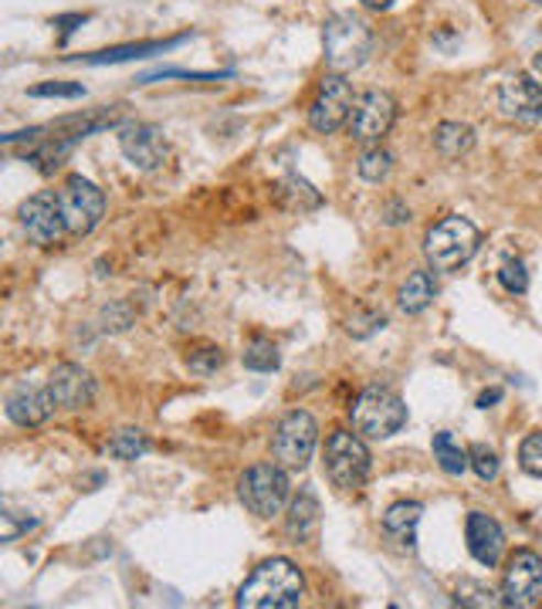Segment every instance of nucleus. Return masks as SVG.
I'll list each match as a JSON object with an SVG mask.
<instances>
[{
  "instance_id": "nucleus-17",
  "label": "nucleus",
  "mask_w": 542,
  "mask_h": 609,
  "mask_svg": "<svg viewBox=\"0 0 542 609\" xmlns=\"http://www.w3.org/2000/svg\"><path fill=\"white\" fill-rule=\"evenodd\" d=\"M55 410L58 406H55L48 387L37 390V387L21 383V387H14L8 393V416L14 420L18 427H41V424H48Z\"/></svg>"
},
{
  "instance_id": "nucleus-16",
  "label": "nucleus",
  "mask_w": 542,
  "mask_h": 609,
  "mask_svg": "<svg viewBox=\"0 0 542 609\" xmlns=\"http://www.w3.org/2000/svg\"><path fill=\"white\" fill-rule=\"evenodd\" d=\"M465 539H468V552L475 562H481V566H488V569L499 566V558L506 552V532L491 514L471 511L468 522H465Z\"/></svg>"
},
{
  "instance_id": "nucleus-11",
  "label": "nucleus",
  "mask_w": 542,
  "mask_h": 609,
  "mask_svg": "<svg viewBox=\"0 0 542 609\" xmlns=\"http://www.w3.org/2000/svg\"><path fill=\"white\" fill-rule=\"evenodd\" d=\"M393 119H397L393 96H387V91H380V88H370L353 106L349 132H353L356 143H380V139L390 132Z\"/></svg>"
},
{
  "instance_id": "nucleus-8",
  "label": "nucleus",
  "mask_w": 542,
  "mask_h": 609,
  "mask_svg": "<svg viewBox=\"0 0 542 609\" xmlns=\"http://www.w3.org/2000/svg\"><path fill=\"white\" fill-rule=\"evenodd\" d=\"M58 204H62V214H65V224H68V233L72 238H82V233H93L106 214V197L102 191L93 183V180H85L78 173H72L65 183H62V191H58Z\"/></svg>"
},
{
  "instance_id": "nucleus-24",
  "label": "nucleus",
  "mask_w": 542,
  "mask_h": 609,
  "mask_svg": "<svg viewBox=\"0 0 542 609\" xmlns=\"http://www.w3.org/2000/svg\"><path fill=\"white\" fill-rule=\"evenodd\" d=\"M356 170H359V176H364V180L380 183V180H387V176H390V170H393V156H390L383 146H373V150H367L364 156H359Z\"/></svg>"
},
{
  "instance_id": "nucleus-13",
  "label": "nucleus",
  "mask_w": 542,
  "mask_h": 609,
  "mask_svg": "<svg viewBox=\"0 0 542 609\" xmlns=\"http://www.w3.org/2000/svg\"><path fill=\"white\" fill-rule=\"evenodd\" d=\"M119 150L122 156L140 166V170H160L170 156V146H166V135L163 129L150 126V122H129L119 129Z\"/></svg>"
},
{
  "instance_id": "nucleus-2",
  "label": "nucleus",
  "mask_w": 542,
  "mask_h": 609,
  "mask_svg": "<svg viewBox=\"0 0 542 609\" xmlns=\"http://www.w3.org/2000/svg\"><path fill=\"white\" fill-rule=\"evenodd\" d=\"M323 48H326V62L336 75H349L359 65H367L370 52H373V34L367 28L364 18L356 14H336L326 21L323 31Z\"/></svg>"
},
{
  "instance_id": "nucleus-32",
  "label": "nucleus",
  "mask_w": 542,
  "mask_h": 609,
  "mask_svg": "<svg viewBox=\"0 0 542 609\" xmlns=\"http://www.w3.org/2000/svg\"><path fill=\"white\" fill-rule=\"evenodd\" d=\"M187 362H191L194 372H200V377H210V372H217V369L224 366V352H220V349H200V352H194Z\"/></svg>"
},
{
  "instance_id": "nucleus-31",
  "label": "nucleus",
  "mask_w": 542,
  "mask_h": 609,
  "mask_svg": "<svg viewBox=\"0 0 542 609\" xmlns=\"http://www.w3.org/2000/svg\"><path fill=\"white\" fill-rule=\"evenodd\" d=\"M387 325V318L383 315H377V312H359L356 318H349V336H356V339H367L370 333H377V329H383Z\"/></svg>"
},
{
  "instance_id": "nucleus-25",
  "label": "nucleus",
  "mask_w": 542,
  "mask_h": 609,
  "mask_svg": "<svg viewBox=\"0 0 542 609\" xmlns=\"http://www.w3.org/2000/svg\"><path fill=\"white\" fill-rule=\"evenodd\" d=\"M241 359H245V366H248V369H254V372H275V369H279V362H282V359H279V349L271 346L268 339H254V342L245 349V356H241Z\"/></svg>"
},
{
  "instance_id": "nucleus-29",
  "label": "nucleus",
  "mask_w": 542,
  "mask_h": 609,
  "mask_svg": "<svg viewBox=\"0 0 542 609\" xmlns=\"http://www.w3.org/2000/svg\"><path fill=\"white\" fill-rule=\"evenodd\" d=\"M499 281H502V289H506V292L522 295V292L529 289V271H525V264L516 258V261H506V264L499 268Z\"/></svg>"
},
{
  "instance_id": "nucleus-1",
  "label": "nucleus",
  "mask_w": 542,
  "mask_h": 609,
  "mask_svg": "<svg viewBox=\"0 0 542 609\" xmlns=\"http://www.w3.org/2000/svg\"><path fill=\"white\" fill-rule=\"evenodd\" d=\"M305 596V579L289 558H268L238 589L241 609H292Z\"/></svg>"
},
{
  "instance_id": "nucleus-27",
  "label": "nucleus",
  "mask_w": 542,
  "mask_h": 609,
  "mask_svg": "<svg viewBox=\"0 0 542 609\" xmlns=\"http://www.w3.org/2000/svg\"><path fill=\"white\" fill-rule=\"evenodd\" d=\"M34 99H82L85 88L78 81H41L31 88Z\"/></svg>"
},
{
  "instance_id": "nucleus-5",
  "label": "nucleus",
  "mask_w": 542,
  "mask_h": 609,
  "mask_svg": "<svg viewBox=\"0 0 542 609\" xmlns=\"http://www.w3.org/2000/svg\"><path fill=\"white\" fill-rule=\"evenodd\" d=\"M289 488L292 485H289L285 467L275 460H264V464L248 467V471L241 475L238 498L251 514H258V519H275L289 501Z\"/></svg>"
},
{
  "instance_id": "nucleus-6",
  "label": "nucleus",
  "mask_w": 542,
  "mask_h": 609,
  "mask_svg": "<svg viewBox=\"0 0 542 609\" xmlns=\"http://www.w3.org/2000/svg\"><path fill=\"white\" fill-rule=\"evenodd\" d=\"M326 475L339 491H359L370 478V450L359 434L336 431L326 441Z\"/></svg>"
},
{
  "instance_id": "nucleus-21",
  "label": "nucleus",
  "mask_w": 542,
  "mask_h": 609,
  "mask_svg": "<svg viewBox=\"0 0 542 609\" xmlns=\"http://www.w3.org/2000/svg\"><path fill=\"white\" fill-rule=\"evenodd\" d=\"M434 146H437L441 156L458 160L475 146V129L468 122H441L434 129Z\"/></svg>"
},
{
  "instance_id": "nucleus-14",
  "label": "nucleus",
  "mask_w": 542,
  "mask_h": 609,
  "mask_svg": "<svg viewBox=\"0 0 542 609\" xmlns=\"http://www.w3.org/2000/svg\"><path fill=\"white\" fill-rule=\"evenodd\" d=\"M499 109L506 119L522 122V126L542 122V85L535 81V75L506 78L499 88Z\"/></svg>"
},
{
  "instance_id": "nucleus-19",
  "label": "nucleus",
  "mask_w": 542,
  "mask_h": 609,
  "mask_svg": "<svg viewBox=\"0 0 542 609\" xmlns=\"http://www.w3.org/2000/svg\"><path fill=\"white\" fill-rule=\"evenodd\" d=\"M319 525H323V508H319V498H315L308 488L299 491V498L292 501L289 508V535L295 542H312L315 535H319Z\"/></svg>"
},
{
  "instance_id": "nucleus-7",
  "label": "nucleus",
  "mask_w": 542,
  "mask_h": 609,
  "mask_svg": "<svg viewBox=\"0 0 542 609\" xmlns=\"http://www.w3.org/2000/svg\"><path fill=\"white\" fill-rule=\"evenodd\" d=\"M315 444H319V424L305 410H292L279 420L275 437H271V457L282 464L285 471H302L308 464Z\"/></svg>"
},
{
  "instance_id": "nucleus-22",
  "label": "nucleus",
  "mask_w": 542,
  "mask_h": 609,
  "mask_svg": "<svg viewBox=\"0 0 542 609\" xmlns=\"http://www.w3.org/2000/svg\"><path fill=\"white\" fill-rule=\"evenodd\" d=\"M434 460L441 464V471H444V475H451V478L465 475L468 467H471L468 450L455 441V434H451V431L434 434Z\"/></svg>"
},
{
  "instance_id": "nucleus-28",
  "label": "nucleus",
  "mask_w": 542,
  "mask_h": 609,
  "mask_svg": "<svg viewBox=\"0 0 542 609\" xmlns=\"http://www.w3.org/2000/svg\"><path fill=\"white\" fill-rule=\"evenodd\" d=\"M519 464L522 471L532 478H542V434H529L519 447Z\"/></svg>"
},
{
  "instance_id": "nucleus-9",
  "label": "nucleus",
  "mask_w": 542,
  "mask_h": 609,
  "mask_svg": "<svg viewBox=\"0 0 542 609\" xmlns=\"http://www.w3.org/2000/svg\"><path fill=\"white\" fill-rule=\"evenodd\" d=\"M18 217H21L24 233L41 248L62 244V238L68 233V224H65V214H62V204H58V191H41V194L28 197L21 204Z\"/></svg>"
},
{
  "instance_id": "nucleus-18",
  "label": "nucleus",
  "mask_w": 542,
  "mask_h": 609,
  "mask_svg": "<svg viewBox=\"0 0 542 609\" xmlns=\"http://www.w3.org/2000/svg\"><path fill=\"white\" fill-rule=\"evenodd\" d=\"M421 514H424V508L418 501H397V504H390L387 514H383V532H387V539L397 542L400 548H414Z\"/></svg>"
},
{
  "instance_id": "nucleus-12",
  "label": "nucleus",
  "mask_w": 542,
  "mask_h": 609,
  "mask_svg": "<svg viewBox=\"0 0 542 609\" xmlns=\"http://www.w3.org/2000/svg\"><path fill=\"white\" fill-rule=\"evenodd\" d=\"M539 596H542V558L532 548H519L506 566L502 602L525 609V606H535Z\"/></svg>"
},
{
  "instance_id": "nucleus-20",
  "label": "nucleus",
  "mask_w": 542,
  "mask_h": 609,
  "mask_svg": "<svg viewBox=\"0 0 542 609\" xmlns=\"http://www.w3.org/2000/svg\"><path fill=\"white\" fill-rule=\"evenodd\" d=\"M434 298H437V281L431 271H414L400 285V295H397V302L406 315H421Z\"/></svg>"
},
{
  "instance_id": "nucleus-15",
  "label": "nucleus",
  "mask_w": 542,
  "mask_h": 609,
  "mask_svg": "<svg viewBox=\"0 0 542 609\" xmlns=\"http://www.w3.org/2000/svg\"><path fill=\"white\" fill-rule=\"evenodd\" d=\"M48 393L55 400L58 410H85V406H93L96 400V380H93V372L75 366V362H62L52 377H48Z\"/></svg>"
},
{
  "instance_id": "nucleus-33",
  "label": "nucleus",
  "mask_w": 542,
  "mask_h": 609,
  "mask_svg": "<svg viewBox=\"0 0 542 609\" xmlns=\"http://www.w3.org/2000/svg\"><path fill=\"white\" fill-rule=\"evenodd\" d=\"M499 400H502V390H485V393L478 396V406H481V410H488L491 403H499Z\"/></svg>"
},
{
  "instance_id": "nucleus-3",
  "label": "nucleus",
  "mask_w": 542,
  "mask_h": 609,
  "mask_svg": "<svg viewBox=\"0 0 542 609\" xmlns=\"http://www.w3.org/2000/svg\"><path fill=\"white\" fill-rule=\"evenodd\" d=\"M481 244V233L468 217H444L427 230L424 254L437 271H458L465 268Z\"/></svg>"
},
{
  "instance_id": "nucleus-30",
  "label": "nucleus",
  "mask_w": 542,
  "mask_h": 609,
  "mask_svg": "<svg viewBox=\"0 0 542 609\" xmlns=\"http://www.w3.org/2000/svg\"><path fill=\"white\" fill-rule=\"evenodd\" d=\"M34 525H37V519H18V511L11 504H4V514H0V539H4V542H18Z\"/></svg>"
},
{
  "instance_id": "nucleus-4",
  "label": "nucleus",
  "mask_w": 542,
  "mask_h": 609,
  "mask_svg": "<svg viewBox=\"0 0 542 609\" xmlns=\"http://www.w3.org/2000/svg\"><path fill=\"white\" fill-rule=\"evenodd\" d=\"M403 424H406V403L387 387H370L353 403V427L367 441H387L400 434Z\"/></svg>"
},
{
  "instance_id": "nucleus-34",
  "label": "nucleus",
  "mask_w": 542,
  "mask_h": 609,
  "mask_svg": "<svg viewBox=\"0 0 542 609\" xmlns=\"http://www.w3.org/2000/svg\"><path fill=\"white\" fill-rule=\"evenodd\" d=\"M359 4L370 8V11H387V8L393 4V0H359Z\"/></svg>"
},
{
  "instance_id": "nucleus-10",
  "label": "nucleus",
  "mask_w": 542,
  "mask_h": 609,
  "mask_svg": "<svg viewBox=\"0 0 542 609\" xmlns=\"http://www.w3.org/2000/svg\"><path fill=\"white\" fill-rule=\"evenodd\" d=\"M353 106H356V99H353L349 81L333 72V75H326L319 81V91H315V99L308 106V126L315 132H326L329 135V132H336L339 126L349 122Z\"/></svg>"
},
{
  "instance_id": "nucleus-36",
  "label": "nucleus",
  "mask_w": 542,
  "mask_h": 609,
  "mask_svg": "<svg viewBox=\"0 0 542 609\" xmlns=\"http://www.w3.org/2000/svg\"><path fill=\"white\" fill-rule=\"evenodd\" d=\"M532 4H542V0H532Z\"/></svg>"
},
{
  "instance_id": "nucleus-26",
  "label": "nucleus",
  "mask_w": 542,
  "mask_h": 609,
  "mask_svg": "<svg viewBox=\"0 0 542 609\" xmlns=\"http://www.w3.org/2000/svg\"><path fill=\"white\" fill-rule=\"evenodd\" d=\"M468 457H471V467H475V475H478L481 481H495V478H499V454H495L491 447L475 444V447L468 450Z\"/></svg>"
},
{
  "instance_id": "nucleus-35",
  "label": "nucleus",
  "mask_w": 542,
  "mask_h": 609,
  "mask_svg": "<svg viewBox=\"0 0 542 609\" xmlns=\"http://www.w3.org/2000/svg\"><path fill=\"white\" fill-rule=\"evenodd\" d=\"M532 75H535V81L542 85V52H539V55L532 58Z\"/></svg>"
},
{
  "instance_id": "nucleus-23",
  "label": "nucleus",
  "mask_w": 542,
  "mask_h": 609,
  "mask_svg": "<svg viewBox=\"0 0 542 609\" xmlns=\"http://www.w3.org/2000/svg\"><path fill=\"white\" fill-rule=\"evenodd\" d=\"M147 450H150L147 434H143V431H132V427L119 431V434L109 441V454H112L116 460H136V457H143Z\"/></svg>"
}]
</instances>
